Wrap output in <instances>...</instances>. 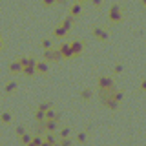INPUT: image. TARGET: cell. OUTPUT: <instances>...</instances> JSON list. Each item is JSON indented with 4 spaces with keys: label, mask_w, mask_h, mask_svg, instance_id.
<instances>
[{
    "label": "cell",
    "mask_w": 146,
    "mask_h": 146,
    "mask_svg": "<svg viewBox=\"0 0 146 146\" xmlns=\"http://www.w3.org/2000/svg\"><path fill=\"white\" fill-rule=\"evenodd\" d=\"M80 97L84 99V100H90V99H91V90H84V91H80Z\"/></svg>",
    "instance_id": "15"
},
{
    "label": "cell",
    "mask_w": 146,
    "mask_h": 146,
    "mask_svg": "<svg viewBox=\"0 0 146 146\" xmlns=\"http://www.w3.org/2000/svg\"><path fill=\"white\" fill-rule=\"evenodd\" d=\"M42 124H44L46 131H51V133H53V131H57V128H58V121H57V119H46Z\"/></svg>",
    "instance_id": "2"
},
{
    "label": "cell",
    "mask_w": 146,
    "mask_h": 146,
    "mask_svg": "<svg viewBox=\"0 0 146 146\" xmlns=\"http://www.w3.org/2000/svg\"><path fill=\"white\" fill-rule=\"evenodd\" d=\"M99 88H100V91H115L113 80L110 79V77H100L99 79Z\"/></svg>",
    "instance_id": "1"
},
{
    "label": "cell",
    "mask_w": 146,
    "mask_h": 146,
    "mask_svg": "<svg viewBox=\"0 0 146 146\" xmlns=\"http://www.w3.org/2000/svg\"><path fill=\"white\" fill-rule=\"evenodd\" d=\"M35 70L38 71V73H48L49 68H48V64H46V62H36L35 64Z\"/></svg>",
    "instance_id": "8"
},
{
    "label": "cell",
    "mask_w": 146,
    "mask_h": 146,
    "mask_svg": "<svg viewBox=\"0 0 146 146\" xmlns=\"http://www.w3.org/2000/svg\"><path fill=\"white\" fill-rule=\"evenodd\" d=\"M9 71H11V73H22V64H20V60L13 62L11 66H9Z\"/></svg>",
    "instance_id": "7"
},
{
    "label": "cell",
    "mask_w": 146,
    "mask_h": 146,
    "mask_svg": "<svg viewBox=\"0 0 146 146\" xmlns=\"http://www.w3.org/2000/svg\"><path fill=\"white\" fill-rule=\"evenodd\" d=\"M71 13H73V15H77V13H80V7H79V6H73Z\"/></svg>",
    "instance_id": "19"
},
{
    "label": "cell",
    "mask_w": 146,
    "mask_h": 146,
    "mask_svg": "<svg viewBox=\"0 0 146 146\" xmlns=\"http://www.w3.org/2000/svg\"><path fill=\"white\" fill-rule=\"evenodd\" d=\"M0 48H2V42H0Z\"/></svg>",
    "instance_id": "22"
},
{
    "label": "cell",
    "mask_w": 146,
    "mask_h": 146,
    "mask_svg": "<svg viewBox=\"0 0 146 146\" xmlns=\"http://www.w3.org/2000/svg\"><path fill=\"white\" fill-rule=\"evenodd\" d=\"M35 121H36V122H44V121H46V111H42L40 108H36V111H35Z\"/></svg>",
    "instance_id": "6"
},
{
    "label": "cell",
    "mask_w": 146,
    "mask_h": 146,
    "mask_svg": "<svg viewBox=\"0 0 146 146\" xmlns=\"http://www.w3.org/2000/svg\"><path fill=\"white\" fill-rule=\"evenodd\" d=\"M17 90V82H7V84H6V93H13V91H15Z\"/></svg>",
    "instance_id": "13"
},
{
    "label": "cell",
    "mask_w": 146,
    "mask_h": 146,
    "mask_svg": "<svg viewBox=\"0 0 146 146\" xmlns=\"http://www.w3.org/2000/svg\"><path fill=\"white\" fill-rule=\"evenodd\" d=\"M58 117H60V115H58L53 108H49L48 111H46V119H57V121H58Z\"/></svg>",
    "instance_id": "11"
},
{
    "label": "cell",
    "mask_w": 146,
    "mask_h": 146,
    "mask_svg": "<svg viewBox=\"0 0 146 146\" xmlns=\"http://www.w3.org/2000/svg\"><path fill=\"white\" fill-rule=\"evenodd\" d=\"M86 139H88L86 131H82V133H79V135H77V141H79V143H86Z\"/></svg>",
    "instance_id": "16"
},
{
    "label": "cell",
    "mask_w": 146,
    "mask_h": 146,
    "mask_svg": "<svg viewBox=\"0 0 146 146\" xmlns=\"http://www.w3.org/2000/svg\"><path fill=\"white\" fill-rule=\"evenodd\" d=\"M71 51H73V55H77V53H80V51H82V44H79V42H75V44H71Z\"/></svg>",
    "instance_id": "14"
},
{
    "label": "cell",
    "mask_w": 146,
    "mask_h": 146,
    "mask_svg": "<svg viewBox=\"0 0 146 146\" xmlns=\"http://www.w3.org/2000/svg\"><path fill=\"white\" fill-rule=\"evenodd\" d=\"M58 51H60V55H62V57H66V58L73 57V51H71V46H70V44H62Z\"/></svg>",
    "instance_id": "3"
},
{
    "label": "cell",
    "mask_w": 146,
    "mask_h": 146,
    "mask_svg": "<svg viewBox=\"0 0 146 146\" xmlns=\"http://www.w3.org/2000/svg\"><path fill=\"white\" fill-rule=\"evenodd\" d=\"M22 73H24L26 77H33L36 70H35V66H26V68H22Z\"/></svg>",
    "instance_id": "9"
},
{
    "label": "cell",
    "mask_w": 146,
    "mask_h": 146,
    "mask_svg": "<svg viewBox=\"0 0 146 146\" xmlns=\"http://www.w3.org/2000/svg\"><path fill=\"white\" fill-rule=\"evenodd\" d=\"M42 146H55V144H53V143H49V141H46V139H44V141H42Z\"/></svg>",
    "instance_id": "20"
},
{
    "label": "cell",
    "mask_w": 146,
    "mask_h": 146,
    "mask_svg": "<svg viewBox=\"0 0 146 146\" xmlns=\"http://www.w3.org/2000/svg\"><path fill=\"white\" fill-rule=\"evenodd\" d=\"M40 110H42V111H48V110L49 108H51V104H49V102H42V104H40V106H38Z\"/></svg>",
    "instance_id": "18"
},
{
    "label": "cell",
    "mask_w": 146,
    "mask_h": 146,
    "mask_svg": "<svg viewBox=\"0 0 146 146\" xmlns=\"http://www.w3.org/2000/svg\"><path fill=\"white\" fill-rule=\"evenodd\" d=\"M58 135H60V137H70V128H62Z\"/></svg>",
    "instance_id": "17"
},
{
    "label": "cell",
    "mask_w": 146,
    "mask_h": 146,
    "mask_svg": "<svg viewBox=\"0 0 146 146\" xmlns=\"http://www.w3.org/2000/svg\"><path fill=\"white\" fill-rule=\"evenodd\" d=\"M0 121H2L4 124H9V122H11V113H9V111H4L2 115H0Z\"/></svg>",
    "instance_id": "12"
},
{
    "label": "cell",
    "mask_w": 146,
    "mask_h": 146,
    "mask_svg": "<svg viewBox=\"0 0 146 146\" xmlns=\"http://www.w3.org/2000/svg\"><path fill=\"white\" fill-rule=\"evenodd\" d=\"M55 146H71V139L70 137H60V141H57Z\"/></svg>",
    "instance_id": "10"
},
{
    "label": "cell",
    "mask_w": 146,
    "mask_h": 146,
    "mask_svg": "<svg viewBox=\"0 0 146 146\" xmlns=\"http://www.w3.org/2000/svg\"><path fill=\"white\" fill-rule=\"evenodd\" d=\"M141 91H146V80H143V84H141Z\"/></svg>",
    "instance_id": "21"
},
{
    "label": "cell",
    "mask_w": 146,
    "mask_h": 146,
    "mask_svg": "<svg viewBox=\"0 0 146 146\" xmlns=\"http://www.w3.org/2000/svg\"><path fill=\"white\" fill-rule=\"evenodd\" d=\"M44 57L48 58V60H58V58H60L62 55H60V51H51V49H48Z\"/></svg>",
    "instance_id": "4"
},
{
    "label": "cell",
    "mask_w": 146,
    "mask_h": 146,
    "mask_svg": "<svg viewBox=\"0 0 146 146\" xmlns=\"http://www.w3.org/2000/svg\"><path fill=\"white\" fill-rule=\"evenodd\" d=\"M42 137H40V135H35V137H31V141H29V143H27L26 146H42Z\"/></svg>",
    "instance_id": "5"
}]
</instances>
